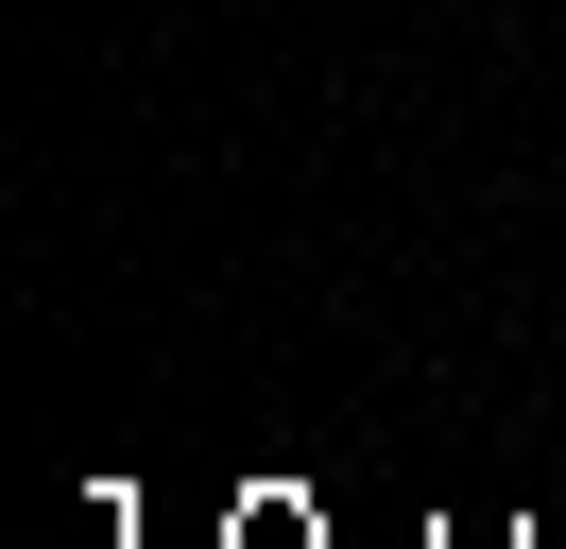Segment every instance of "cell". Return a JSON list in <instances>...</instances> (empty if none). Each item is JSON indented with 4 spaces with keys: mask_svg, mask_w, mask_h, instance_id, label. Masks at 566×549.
I'll list each match as a JSON object with an SVG mask.
<instances>
[{
    "mask_svg": "<svg viewBox=\"0 0 566 549\" xmlns=\"http://www.w3.org/2000/svg\"><path fill=\"white\" fill-rule=\"evenodd\" d=\"M549 34H566V18H549Z\"/></svg>",
    "mask_w": 566,
    "mask_h": 549,
    "instance_id": "obj_1",
    "label": "cell"
}]
</instances>
